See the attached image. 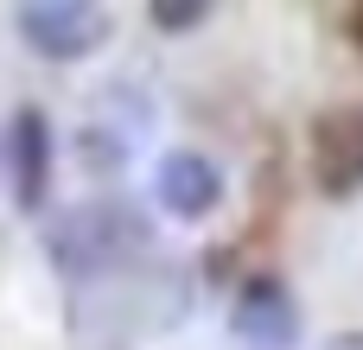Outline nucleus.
Listing matches in <instances>:
<instances>
[{
	"label": "nucleus",
	"instance_id": "f257e3e1",
	"mask_svg": "<svg viewBox=\"0 0 363 350\" xmlns=\"http://www.w3.org/2000/svg\"><path fill=\"white\" fill-rule=\"evenodd\" d=\"M147 249V217H134L128 204H115V198H96V204H77V210H64L57 223H51V261L64 268V274H108V268H121L128 255H140Z\"/></svg>",
	"mask_w": 363,
	"mask_h": 350
},
{
	"label": "nucleus",
	"instance_id": "f03ea898",
	"mask_svg": "<svg viewBox=\"0 0 363 350\" xmlns=\"http://www.w3.org/2000/svg\"><path fill=\"white\" fill-rule=\"evenodd\" d=\"M13 19H19V38L51 64H77L108 38L102 0H13Z\"/></svg>",
	"mask_w": 363,
	"mask_h": 350
},
{
	"label": "nucleus",
	"instance_id": "7ed1b4c3",
	"mask_svg": "<svg viewBox=\"0 0 363 350\" xmlns=\"http://www.w3.org/2000/svg\"><path fill=\"white\" fill-rule=\"evenodd\" d=\"M306 166H313V185L319 198L345 204L363 191V102H338L313 121V140H306Z\"/></svg>",
	"mask_w": 363,
	"mask_h": 350
},
{
	"label": "nucleus",
	"instance_id": "20e7f679",
	"mask_svg": "<svg viewBox=\"0 0 363 350\" xmlns=\"http://www.w3.org/2000/svg\"><path fill=\"white\" fill-rule=\"evenodd\" d=\"M51 166H57V140H51V121L45 108H13L6 121V185H13V210L38 217L45 198H51Z\"/></svg>",
	"mask_w": 363,
	"mask_h": 350
},
{
	"label": "nucleus",
	"instance_id": "39448f33",
	"mask_svg": "<svg viewBox=\"0 0 363 350\" xmlns=\"http://www.w3.org/2000/svg\"><path fill=\"white\" fill-rule=\"evenodd\" d=\"M230 332L242 350H294L300 344V300L287 293V281L255 274V281H242V293L230 306Z\"/></svg>",
	"mask_w": 363,
	"mask_h": 350
},
{
	"label": "nucleus",
	"instance_id": "423d86ee",
	"mask_svg": "<svg viewBox=\"0 0 363 350\" xmlns=\"http://www.w3.org/2000/svg\"><path fill=\"white\" fill-rule=\"evenodd\" d=\"M153 198H160L166 217L204 223V217L223 204V172H217V159H204V153H191V147H172V153L153 166Z\"/></svg>",
	"mask_w": 363,
	"mask_h": 350
},
{
	"label": "nucleus",
	"instance_id": "0eeeda50",
	"mask_svg": "<svg viewBox=\"0 0 363 350\" xmlns=\"http://www.w3.org/2000/svg\"><path fill=\"white\" fill-rule=\"evenodd\" d=\"M147 19L179 38V32H198L211 19V0H147Z\"/></svg>",
	"mask_w": 363,
	"mask_h": 350
},
{
	"label": "nucleus",
	"instance_id": "6e6552de",
	"mask_svg": "<svg viewBox=\"0 0 363 350\" xmlns=\"http://www.w3.org/2000/svg\"><path fill=\"white\" fill-rule=\"evenodd\" d=\"M325 350H363V332H338V338H332Z\"/></svg>",
	"mask_w": 363,
	"mask_h": 350
},
{
	"label": "nucleus",
	"instance_id": "1a4fd4ad",
	"mask_svg": "<svg viewBox=\"0 0 363 350\" xmlns=\"http://www.w3.org/2000/svg\"><path fill=\"white\" fill-rule=\"evenodd\" d=\"M351 38H357V51H363V0L351 6Z\"/></svg>",
	"mask_w": 363,
	"mask_h": 350
}]
</instances>
